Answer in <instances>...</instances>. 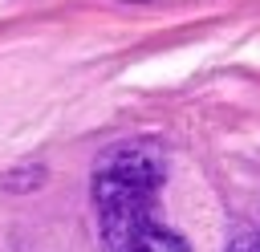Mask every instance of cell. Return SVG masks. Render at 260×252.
<instances>
[{
    "instance_id": "obj_2",
    "label": "cell",
    "mask_w": 260,
    "mask_h": 252,
    "mask_svg": "<svg viewBox=\"0 0 260 252\" xmlns=\"http://www.w3.org/2000/svg\"><path fill=\"white\" fill-rule=\"evenodd\" d=\"M228 252H260V236L244 232V236H236V240L228 244Z\"/></svg>"
},
{
    "instance_id": "obj_1",
    "label": "cell",
    "mask_w": 260,
    "mask_h": 252,
    "mask_svg": "<svg viewBox=\"0 0 260 252\" xmlns=\"http://www.w3.org/2000/svg\"><path fill=\"white\" fill-rule=\"evenodd\" d=\"M167 179V154L150 138L110 146L89 179L106 252H191L183 236L154 219V195Z\"/></svg>"
}]
</instances>
